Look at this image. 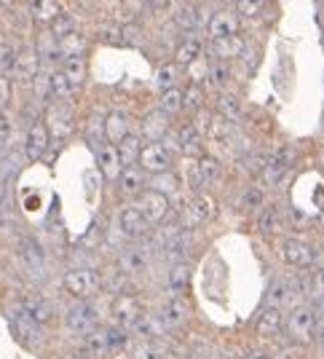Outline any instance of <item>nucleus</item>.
<instances>
[{"mask_svg": "<svg viewBox=\"0 0 324 359\" xmlns=\"http://www.w3.org/2000/svg\"><path fill=\"white\" fill-rule=\"evenodd\" d=\"M284 335L292 346L306 348L316 341V311L311 303H300L284 314Z\"/></svg>", "mask_w": 324, "mask_h": 359, "instance_id": "obj_1", "label": "nucleus"}, {"mask_svg": "<svg viewBox=\"0 0 324 359\" xmlns=\"http://www.w3.org/2000/svg\"><path fill=\"white\" fill-rule=\"evenodd\" d=\"M11 311H14L16 322H25L32 327H48L51 319H54V309L51 303L41 295H16L11 303Z\"/></svg>", "mask_w": 324, "mask_h": 359, "instance_id": "obj_2", "label": "nucleus"}, {"mask_svg": "<svg viewBox=\"0 0 324 359\" xmlns=\"http://www.w3.org/2000/svg\"><path fill=\"white\" fill-rule=\"evenodd\" d=\"M102 311L94 300H75V306H70V311L65 314V327L70 330L73 335H88L100 327Z\"/></svg>", "mask_w": 324, "mask_h": 359, "instance_id": "obj_3", "label": "nucleus"}, {"mask_svg": "<svg viewBox=\"0 0 324 359\" xmlns=\"http://www.w3.org/2000/svg\"><path fill=\"white\" fill-rule=\"evenodd\" d=\"M65 292L75 300H91V295H97V290L102 287V279L94 269H70L62 279Z\"/></svg>", "mask_w": 324, "mask_h": 359, "instance_id": "obj_4", "label": "nucleus"}, {"mask_svg": "<svg viewBox=\"0 0 324 359\" xmlns=\"http://www.w3.org/2000/svg\"><path fill=\"white\" fill-rule=\"evenodd\" d=\"M215 215H217V201H215V196H209L204 191V194H196L191 201L185 204V210H182L177 223L182 225L185 231H193V228H198V225L215 220Z\"/></svg>", "mask_w": 324, "mask_h": 359, "instance_id": "obj_5", "label": "nucleus"}, {"mask_svg": "<svg viewBox=\"0 0 324 359\" xmlns=\"http://www.w3.org/2000/svg\"><path fill=\"white\" fill-rule=\"evenodd\" d=\"M142 316H145L142 303H140V298H134L132 292H121V295H116L113 303H110V319H113V325L121 330H129V332H132Z\"/></svg>", "mask_w": 324, "mask_h": 359, "instance_id": "obj_6", "label": "nucleus"}, {"mask_svg": "<svg viewBox=\"0 0 324 359\" xmlns=\"http://www.w3.org/2000/svg\"><path fill=\"white\" fill-rule=\"evenodd\" d=\"M220 177H222L220 161L215 156H201V158H196L191 164V180H188V185H191L193 194H204L209 185L220 182Z\"/></svg>", "mask_w": 324, "mask_h": 359, "instance_id": "obj_7", "label": "nucleus"}, {"mask_svg": "<svg viewBox=\"0 0 324 359\" xmlns=\"http://www.w3.org/2000/svg\"><path fill=\"white\" fill-rule=\"evenodd\" d=\"M172 164H175V156H172V148L166 142H147L142 148V156H140V166L145 169L147 175H163V172H172Z\"/></svg>", "mask_w": 324, "mask_h": 359, "instance_id": "obj_8", "label": "nucleus"}, {"mask_svg": "<svg viewBox=\"0 0 324 359\" xmlns=\"http://www.w3.org/2000/svg\"><path fill=\"white\" fill-rule=\"evenodd\" d=\"M156 314H158V319L163 322L166 332H175V330H182L188 325V319H191V306H188V300L182 298V295H169V298L158 306Z\"/></svg>", "mask_w": 324, "mask_h": 359, "instance_id": "obj_9", "label": "nucleus"}, {"mask_svg": "<svg viewBox=\"0 0 324 359\" xmlns=\"http://www.w3.org/2000/svg\"><path fill=\"white\" fill-rule=\"evenodd\" d=\"M279 255H281V260L295 271L313 269V263H316V250L303 239H284L281 241Z\"/></svg>", "mask_w": 324, "mask_h": 359, "instance_id": "obj_10", "label": "nucleus"}, {"mask_svg": "<svg viewBox=\"0 0 324 359\" xmlns=\"http://www.w3.org/2000/svg\"><path fill=\"white\" fill-rule=\"evenodd\" d=\"M137 207L140 212L147 217V223L150 225H161L169 220V212H172V198L169 196L158 194V191H150L147 188L145 194L137 198Z\"/></svg>", "mask_w": 324, "mask_h": 359, "instance_id": "obj_11", "label": "nucleus"}, {"mask_svg": "<svg viewBox=\"0 0 324 359\" xmlns=\"http://www.w3.org/2000/svg\"><path fill=\"white\" fill-rule=\"evenodd\" d=\"M118 228H121V233L126 239H145L153 225L147 223V217L140 212L137 204H129V207L118 210Z\"/></svg>", "mask_w": 324, "mask_h": 359, "instance_id": "obj_12", "label": "nucleus"}, {"mask_svg": "<svg viewBox=\"0 0 324 359\" xmlns=\"http://www.w3.org/2000/svg\"><path fill=\"white\" fill-rule=\"evenodd\" d=\"M147 172L142 166H126L123 172H121V177L116 180V188L118 194L123 196V198H140V196L147 191Z\"/></svg>", "mask_w": 324, "mask_h": 359, "instance_id": "obj_13", "label": "nucleus"}, {"mask_svg": "<svg viewBox=\"0 0 324 359\" xmlns=\"http://www.w3.org/2000/svg\"><path fill=\"white\" fill-rule=\"evenodd\" d=\"M255 332H257V338H263V341L281 338V335H284V314H281V309L265 306L263 311L257 314V319H255Z\"/></svg>", "mask_w": 324, "mask_h": 359, "instance_id": "obj_14", "label": "nucleus"}, {"mask_svg": "<svg viewBox=\"0 0 324 359\" xmlns=\"http://www.w3.org/2000/svg\"><path fill=\"white\" fill-rule=\"evenodd\" d=\"M147 266H150V252L142 250V247H129V250H123L121 257H118V269L123 271L129 279L145 273Z\"/></svg>", "mask_w": 324, "mask_h": 359, "instance_id": "obj_15", "label": "nucleus"}, {"mask_svg": "<svg viewBox=\"0 0 324 359\" xmlns=\"http://www.w3.org/2000/svg\"><path fill=\"white\" fill-rule=\"evenodd\" d=\"M201 51H204V43H201L198 32H185L182 41L175 48V65L188 67V65H193V62L201 57Z\"/></svg>", "mask_w": 324, "mask_h": 359, "instance_id": "obj_16", "label": "nucleus"}, {"mask_svg": "<svg viewBox=\"0 0 324 359\" xmlns=\"http://www.w3.org/2000/svg\"><path fill=\"white\" fill-rule=\"evenodd\" d=\"M97 166L102 172V177L107 180H118L121 172H123V164H121V156H118V148L104 142V145H97Z\"/></svg>", "mask_w": 324, "mask_h": 359, "instance_id": "obj_17", "label": "nucleus"}, {"mask_svg": "<svg viewBox=\"0 0 324 359\" xmlns=\"http://www.w3.org/2000/svg\"><path fill=\"white\" fill-rule=\"evenodd\" d=\"M209 41H217V38H234L238 35V16L234 11H217V14L209 19Z\"/></svg>", "mask_w": 324, "mask_h": 359, "instance_id": "obj_18", "label": "nucleus"}, {"mask_svg": "<svg viewBox=\"0 0 324 359\" xmlns=\"http://www.w3.org/2000/svg\"><path fill=\"white\" fill-rule=\"evenodd\" d=\"M48 137H51V132H48V126L46 123H32L27 132V142H25V153H27L29 161H38V158H43V153L48 150Z\"/></svg>", "mask_w": 324, "mask_h": 359, "instance_id": "obj_19", "label": "nucleus"}, {"mask_svg": "<svg viewBox=\"0 0 324 359\" xmlns=\"http://www.w3.org/2000/svg\"><path fill=\"white\" fill-rule=\"evenodd\" d=\"M129 135H132V126H129L126 113L116 110V113H110V116L104 118V137H107L110 145H121Z\"/></svg>", "mask_w": 324, "mask_h": 359, "instance_id": "obj_20", "label": "nucleus"}, {"mask_svg": "<svg viewBox=\"0 0 324 359\" xmlns=\"http://www.w3.org/2000/svg\"><path fill=\"white\" fill-rule=\"evenodd\" d=\"M38 70H41V54L35 48H22L16 57L14 75L19 81H32V78H38Z\"/></svg>", "mask_w": 324, "mask_h": 359, "instance_id": "obj_21", "label": "nucleus"}, {"mask_svg": "<svg viewBox=\"0 0 324 359\" xmlns=\"http://www.w3.org/2000/svg\"><path fill=\"white\" fill-rule=\"evenodd\" d=\"M177 140H180V148H182L185 156H193V158H201V156H204V135L198 132L196 123L182 126L180 135H177Z\"/></svg>", "mask_w": 324, "mask_h": 359, "instance_id": "obj_22", "label": "nucleus"}, {"mask_svg": "<svg viewBox=\"0 0 324 359\" xmlns=\"http://www.w3.org/2000/svg\"><path fill=\"white\" fill-rule=\"evenodd\" d=\"M209 51H212L215 60H220V62L236 60V57H241V51H244V41H241V35L217 38V41H209Z\"/></svg>", "mask_w": 324, "mask_h": 359, "instance_id": "obj_23", "label": "nucleus"}, {"mask_svg": "<svg viewBox=\"0 0 324 359\" xmlns=\"http://www.w3.org/2000/svg\"><path fill=\"white\" fill-rule=\"evenodd\" d=\"M191 263H185V260H180L172 266L169 271V276H166V287H169V292L172 295H185L188 292V287H191Z\"/></svg>", "mask_w": 324, "mask_h": 359, "instance_id": "obj_24", "label": "nucleus"}, {"mask_svg": "<svg viewBox=\"0 0 324 359\" xmlns=\"http://www.w3.org/2000/svg\"><path fill=\"white\" fill-rule=\"evenodd\" d=\"M257 231L260 236H276L281 233V212L274 204H265L263 210L257 212Z\"/></svg>", "mask_w": 324, "mask_h": 359, "instance_id": "obj_25", "label": "nucleus"}, {"mask_svg": "<svg viewBox=\"0 0 324 359\" xmlns=\"http://www.w3.org/2000/svg\"><path fill=\"white\" fill-rule=\"evenodd\" d=\"M217 116L225 121H231V123H238V121L244 118V105H241V100L231 94V91H222L220 97H217Z\"/></svg>", "mask_w": 324, "mask_h": 359, "instance_id": "obj_26", "label": "nucleus"}, {"mask_svg": "<svg viewBox=\"0 0 324 359\" xmlns=\"http://www.w3.org/2000/svg\"><path fill=\"white\" fill-rule=\"evenodd\" d=\"M166 132H169V116H163L161 110L145 116V121H142V137H147L150 142H163L161 137Z\"/></svg>", "mask_w": 324, "mask_h": 359, "instance_id": "obj_27", "label": "nucleus"}, {"mask_svg": "<svg viewBox=\"0 0 324 359\" xmlns=\"http://www.w3.org/2000/svg\"><path fill=\"white\" fill-rule=\"evenodd\" d=\"M62 14L65 11H62V3L59 0H35L32 3V19L38 25H48L51 27Z\"/></svg>", "mask_w": 324, "mask_h": 359, "instance_id": "obj_28", "label": "nucleus"}, {"mask_svg": "<svg viewBox=\"0 0 324 359\" xmlns=\"http://www.w3.org/2000/svg\"><path fill=\"white\" fill-rule=\"evenodd\" d=\"M118 148V156H121V164H123V169L126 166H140V156H142V137L140 135H129L121 145H116Z\"/></svg>", "mask_w": 324, "mask_h": 359, "instance_id": "obj_29", "label": "nucleus"}, {"mask_svg": "<svg viewBox=\"0 0 324 359\" xmlns=\"http://www.w3.org/2000/svg\"><path fill=\"white\" fill-rule=\"evenodd\" d=\"M83 348H86L88 357L110 354V332H107V327H97L94 332L83 335Z\"/></svg>", "mask_w": 324, "mask_h": 359, "instance_id": "obj_30", "label": "nucleus"}, {"mask_svg": "<svg viewBox=\"0 0 324 359\" xmlns=\"http://www.w3.org/2000/svg\"><path fill=\"white\" fill-rule=\"evenodd\" d=\"M158 110H161L163 116H177V113H182L185 110V91L175 86V89H166L158 94Z\"/></svg>", "mask_w": 324, "mask_h": 359, "instance_id": "obj_31", "label": "nucleus"}, {"mask_svg": "<svg viewBox=\"0 0 324 359\" xmlns=\"http://www.w3.org/2000/svg\"><path fill=\"white\" fill-rule=\"evenodd\" d=\"M129 354H132V359H166V344H163V338H156V341H134Z\"/></svg>", "mask_w": 324, "mask_h": 359, "instance_id": "obj_32", "label": "nucleus"}, {"mask_svg": "<svg viewBox=\"0 0 324 359\" xmlns=\"http://www.w3.org/2000/svg\"><path fill=\"white\" fill-rule=\"evenodd\" d=\"M73 91H75L73 81L65 75V70H54V73L48 75V94L54 100H70Z\"/></svg>", "mask_w": 324, "mask_h": 359, "instance_id": "obj_33", "label": "nucleus"}, {"mask_svg": "<svg viewBox=\"0 0 324 359\" xmlns=\"http://www.w3.org/2000/svg\"><path fill=\"white\" fill-rule=\"evenodd\" d=\"M22 260L27 263V269L32 271V273H43V269H46L43 250H41L32 239L22 241Z\"/></svg>", "mask_w": 324, "mask_h": 359, "instance_id": "obj_34", "label": "nucleus"}, {"mask_svg": "<svg viewBox=\"0 0 324 359\" xmlns=\"http://www.w3.org/2000/svg\"><path fill=\"white\" fill-rule=\"evenodd\" d=\"M150 191H158L163 196H177L180 194V180H177L175 172H163V175H153L150 177Z\"/></svg>", "mask_w": 324, "mask_h": 359, "instance_id": "obj_35", "label": "nucleus"}, {"mask_svg": "<svg viewBox=\"0 0 324 359\" xmlns=\"http://www.w3.org/2000/svg\"><path fill=\"white\" fill-rule=\"evenodd\" d=\"M265 207V191L263 185H247L241 191V210L244 212H260Z\"/></svg>", "mask_w": 324, "mask_h": 359, "instance_id": "obj_36", "label": "nucleus"}, {"mask_svg": "<svg viewBox=\"0 0 324 359\" xmlns=\"http://www.w3.org/2000/svg\"><path fill=\"white\" fill-rule=\"evenodd\" d=\"M177 78H180V73H177V65H161V67L156 70L153 83H156V89H158V94H161V91H166V89H175Z\"/></svg>", "mask_w": 324, "mask_h": 359, "instance_id": "obj_37", "label": "nucleus"}, {"mask_svg": "<svg viewBox=\"0 0 324 359\" xmlns=\"http://www.w3.org/2000/svg\"><path fill=\"white\" fill-rule=\"evenodd\" d=\"M65 75L73 81V86H81L86 78V60L83 57H65Z\"/></svg>", "mask_w": 324, "mask_h": 359, "instance_id": "obj_38", "label": "nucleus"}, {"mask_svg": "<svg viewBox=\"0 0 324 359\" xmlns=\"http://www.w3.org/2000/svg\"><path fill=\"white\" fill-rule=\"evenodd\" d=\"M201 105H204V89H201V83L185 86V110L188 113H201Z\"/></svg>", "mask_w": 324, "mask_h": 359, "instance_id": "obj_39", "label": "nucleus"}, {"mask_svg": "<svg viewBox=\"0 0 324 359\" xmlns=\"http://www.w3.org/2000/svg\"><path fill=\"white\" fill-rule=\"evenodd\" d=\"M206 78H209V83H212V86L225 89V86H228V81H231V70H228V65H225V62H217V65H212V67L206 70Z\"/></svg>", "mask_w": 324, "mask_h": 359, "instance_id": "obj_40", "label": "nucleus"}, {"mask_svg": "<svg viewBox=\"0 0 324 359\" xmlns=\"http://www.w3.org/2000/svg\"><path fill=\"white\" fill-rule=\"evenodd\" d=\"M73 32H75V19L70 14H62L57 22L51 25V35H54L57 41H65V38H70Z\"/></svg>", "mask_w": 324, "mask_h": 359, "instance_id": "obj_41", "label": "nucleus"}, {"mask_svg": "<svg viewBox=\"0 0 324 359\" xmlns=\"http://www.w3.org/2000/svg\"><path fill=\"white\" fill-rule=\"evenodd\" d=\"M59 48H62V54L65 57H83V48H86V41L81 38V35H70V38H65V41H59Z\"/></svg>", "mask_w": 324, "mask_h": 359, "instance_id": "obj_42", "label": "nucleus"}, {"mask_svg": "<svg viewBox=\"0 0 324 359\" xmlns=\"http://www.w3.org/2000/svg\"><path fill=\"white\" fill-rule=\"evenodd\" d=\"M16 57H19V51H14V46H0V73H14Z\"/></svg>", "mask_w": 324, "mask_h": 359, "instance_id": "obj_43", "label": "nucleus"}, {"mask_svg": "<svg viewBox=\"0 0 324 359\" xmlns=\"http://www.w3.org/2000/svg\"><path fill=\"white\" fill-rule=\"evenodd\" d=\"M236 14L250 16V19L260 16L263 14V0H238V3H236Z\"/></svg>", "mask_w": 324, "mask_h": 359, "instance_id": "obj_44", "label": "nucleus"}, {"mask_svg": "<svg viewBox=\"0 0 324 359\" xmlns=\"http://www.w3.org/2000/svg\"><path fill=\"white\" fill-rule=\"evenodd\" d=\"M48 126H51V135L57 137V140H65V137L70 135V121L65 118L62 113H54L51 121H48Z\"/></svg>", "mask_w": 324, "mask_h": 359, "instance_id": "obj_45", "label": "nucleus"}, {"mask_svg": "<svg viewBox=\"0 0 324 359\" xmlns=\"http://www.w3.org/2000/svg\"><path fill=\"white\" fill-rule=\"evenodd\" d=\"M309 295L311 298H319L324 295V269H313L309 276Z\"/></svg>", "mask_w": 324, "mask_h": 359, "instance_id": "obj_46", "label": "nucleus"}, {"mask_svg": "<svg viewBox=\"0 0 324 359\" xmlns=\"http://www.w3.org/2000/svg\"><path fill=\"white\" fill-rule=\"evenodd\" d=\"M97 35L102 38L104 43H123V30L118 25H102Z\"/></svg>", "mask_w": 324, "mask_h": 359, "instance_id": "obj_47", "label": "nucleus"}, {"mask_svg": "<svg viewBox=\"0 0 324 359\" xmlns=\"http://www.w3.org/2000/svg\"><path fill=\"white\" fill-rule=\"evenodd\" d=\"M177 19H180V25L185 27V32H196V27H198V22H196V11H193V8H182Z\"/></svg>", "mask_w": 324, "mask_h": 359, "instance_id": "obj_48", "label": "nucleus"}, {"mask_svg": "<svg viewBox=\"0 0 324 359\" xmlns=\"http://www.w3.org/2000/svg\"><path fill=\"white\" fill-rule=\"evenodd\" d=\"M11 132H14V126H11L8 116H6V113H0V148H6V145H8Z\"/></svg>", "mask_w": 324, "mask_h": 359, "instance_id": "obj_49", "label": "nucleus"}, {"mask_svg": "<svg viewBox=\"0 0 324 359\" xmlns=\"http://www.w3.org/2000/svg\"><path fill=\"white\" fill-rule=\"evenodd\" d=\"M8 100H11V83L6 75H0V113L8 107Z\"/></svg>", "mask_w": 324, "mask_h": 359, "instance_id": "obj_50", "label": "nucleus"}, {"mask_svg": "<svg viewBox=\"0 0 324 359\" xmlns=\"http://www.w3.org/2000/svg\"><path fill=\"white\" fill-rule=\"evenodd\" d=\"M311 306H313V311H316V322L324 325V295L319 298H311Z\"/></svg>", "mask_w": 324, "mask_h": 359, "instance_id": "obj_51", "label": "nucleus"}, {"mask_svg": "<svg viewBox=\"0 0 324 359\" xmlns=\"http://www.w3.org/2000/svg\"><path fill=\"white\" fill-rule=\"evenodd\" d=\"M276 359H300V346H287Z\"/></svg>", "mask_w": 324, "mask_h": 359, "instance_id": "obj_52", "label": "nucleus"}, {"mask_svg": "<svg viewBox=\"0 0 324 359\" xmlns=\"http://www.w3.org/2000/svg\"><path fill=\"white\" fill-rule=\"evenodd\" d=\"M244 359H276V357H274L271 351H265V348H252V351Z\"/></svg>", "mask_w": 324, "mask_h": 359, "instance_id": "obj_53", "label": "nucleus"}, {"mask_svg": "<svg viewBox=\"0 0 324 359\" xmlns=\"http://www.w3.org/2000/svg\"><path fill=\"white\" fill-rule=\"evenodd\" d=\"M6 201H8V194H6V177H0V212L6 210Z\"/></svg>", "mask_w": 324, "mask_h": 359, "instance_id": "obj_54", "label": "nucleus"}, {"mask_svg": "<svg viewBox=\"0 0 324 359\" xmlns=\"http://www.w3.org/2000/svg\"><path fill=\"white\" fill-rule=\"evenodd\" d=\"M147 3H150V6H156V8H166L172 0H147Z\"/></svg>", "mask_w": 324, "mask_h": 359, "instance_id": "obj_55", "label": "nucleus"}, {"mask_svg": "<svg viewBox=\"0 0 324 359\" xmlns=\"http://www.w3.org/2000/svg\"><path fill=\"white\" fill-rule=\"evenodd\" d=\"M313 269H324V252H316V263H313Z\"/></svg>", "mask_w": 324, "mask_h": 359, "instance_id": "obj_56", "label": "nucleus"}, {"mask_svg": "<svg viewBox=\"0 0 324 359\" xmlns=\"http://www.w3.org/2000/svg\"><path fill=\"white\" fill-rule=\"evenodd\" d=\"M70 359H91V357H70Z\"/></svg>", "mask_w": 324, "mask_h": 359, "instance_id": "obj_57", "label": "nucleus"}, {"mask_svg": "<svg viewBox=\"0 0 324 359\" xmlns=\"http://www.w3.org/2000/svg\"><path fill=\"white\" fill-rule=\"evenodd\" d=\"M3 3H6V6H8V3H11V0H3Z\"/></svg>", "mask_w": 324, "mask_h": 359, "instance_id": "obj_58", "label": "nucleus"}, {"mask_svg": "<svg viewBox=\"0 0 324 359\" xmlns=\"http://www.w3.org/2000/svg\"><path fill=\"white\" fill-rule=\"evenodd\" d=\"M228 3H238V0H228Z\"/></svg>", "mask_w": 324, "mask_h": 359, "instance_id": "obj_59", "label": "nucleus"}]
</instances>
